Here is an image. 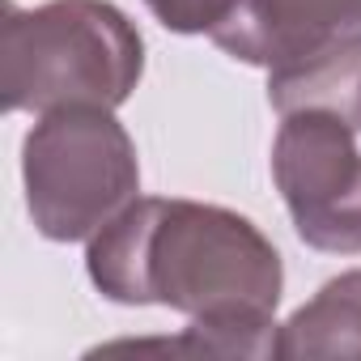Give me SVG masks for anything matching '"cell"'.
<instances>
[{
  "mask_svg": "<svg viewBox=\"0 0 361 361\" xmlns=\"http://www.w3.org/2000/svg\"><path fill=\"white\" fill-rule=\"evenodd\" d=\"M145 77V39L111 0H9L0 35L5 111L123 106Z\"/></svg>",
  "mask_w": 361,
  "mask_h": 361,
  "instance_id": "7a4b0ae2",
  "label": "cell"
},
{
  "mask_svg": "<svg viewBox=\"0 0 361 361\" xmlns=\"http://www.w3.org/2000/svg\"><path fill=\"white\" fill-rule=\"evenodd\" d=\"M344 35H361V0H226L209 30L226 56L268 73Z\"/></svg>",
  "mask_w": 361,
  "mask_h": 361,
  "instance_id": "5b68a950",
  "label": "cell"
},
{
  "mask_svg": "<svg viewBox=\"0 0 361 361\" xmlns=\"http://www.w3.org/2000/svg\"><path fill=\"white\" fill-rule=\"evenodd\" d=\"M276 357H361V268L319 285V293L281 323Z\"/></svg>",
  "mask_w": 361,
  "mask_h": 361,
  "instance_id": "52a82bcc",
  "label": "cell"
},
{
  "mask_svg": "<svg viewBox=\"0 0 361 361\" xmlns=\"http://www.w3.org/2000/svg\"><path fill=\"white\" fill-rule=\"evenodd\" d=\"M268 102L289 111H336L361 128V35L323 43L319 51L268 73Z\"/></svg>",
  "mask_w": 361,
  "mask_h": 361,
  "instance_id": "8992f818",
  "label": "cell"
},
{
  "mask_svg": "<svg viewBox=\"0 0 361 361\" xmlns=\"http://www.w3.org/2000/svg\"><path fill=\"white\" fill-rule=\"evenodd\" d=\"M357 123L336 111H289L272 140V178L306 247L361 255Z\"/></svg>",
  "mask_w": 361,
  "mask_h": 361,
  "instance_id": "277c9868",
  "label": "cell"
},
{
  "mask_svg": "<svg viewBox=\"0 0 361 361\" xmlns=\"http://www.w3.org/2000/svg\"><path fill=\"white\" fill-rule=\"evenodd\" d=\"M26 209L43 238L90 243L132 200L140 161L111 106H56L22 140Z\"/></svg>",
  "mask_w": 361,
  "mask_h": 361,
  "instance_id": "3957f363",
  "label": "cell"
},
{
  "mask_svg": "<svg viewBox=\"0 0 361 361\" xmlns=\"http://www.w3.org/2000/svg\"><path fill=\"white\" fill-rule=\"evenodd\" d=\"M85 272L106 302L170 306L188 319H276L285 264L243 213L140 196L85 247Z\"/></svg>",
  "mask_w": 361,
  "mask_h": 361,
  "instance_id": "6da1fadb",
  "label": "cell"
},
{
  "mask_svg": "<svg viewBox=\"0 0 361 361\" xmlns=\"http://www.w3.org/2000/svg\"><path fill=\"white\" fill-rule=\"evenodd\" d=\"M145 5L174 35H209L226 13V0H145Z\"/></svg>",
  "mask_w": 361,
  "mask_h": 361,
  "instance_id": "ba28073f",
  "label": "cell"
}]
</instances>
